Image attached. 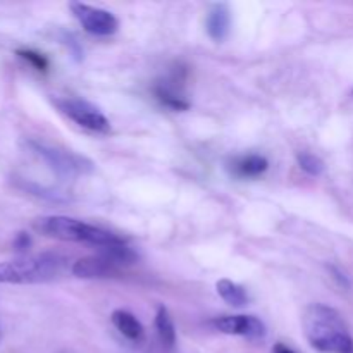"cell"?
<instances>
[{
  "mask_svg": "<svg viewBox=\"0 0 353 353\" xmlns=\"http://www.w3.org/2000/svg\"><path fill=\"white\" fill-rule=\"evenodd\" d=\"M309 343L321 353H353V340L340 314L323 303H312L303 314Z\"/></svg>",
  "mask_w": 353,
  "mask_h": 353,
  "instance_id": "cell-1",
  "label": "cell"
},
{
  "mask_svg": "<svg viewBox=\"0 0 353 353\" xmlns=\"http://www.w3.org/2000/svg\"><path fill=\"white\" fill-rule=\"evenodd\" d=\"M68 265L64 255L54 252L23 255L9 262H0V283L6 285H33L59 278Z\"/></svg>",
  "mask_w": 353,
  "mask_h": 353,
  "instance_id": "cell-2",
  "label": "cell"
},
{
  "mask_svg": "<svg viewBox=\"0 0 353 353\" xmlns=\"http://www.w3.org/2000/svg\"><path fill=\"white\" fill-rule=\"evenodd\" d=\"M34 230L40 234L62 241H76V243H88L93 247H110V245L126 243V240L103 228L83 223L68 216H45L34 221Z\"/></svg>",
  "mask_w": 353,
  "mask_h": 353,
  "instance_id": "cell-3",
  "label": "cell"
},
{
  "mask_svg": "<svg viewBox=\"0 0 353 353\" xmlns=\"http://www.w3.org/2000/svg\"><path fill=\"white\" fill-rule=\"evenodd\" d=\"M30 148L41 159L47 162L55 172L62 176H78L88 174L95 169L93 162L83 155L74 154V152L64 150V148L52 147V145L43 143V141H30Z\"/></svg>",
  "mask_w": 353,
  "mask_h": 353,
  "instance_id": "cell-4",
  "label": "cell"
},
{
  "mask_svg": "<svg viewBox=\"0 0 353 353\" xmlns=\"http://www.w3.org/2000/svg\"><path fill=\"white\" fill-rule=\"evenodd\" d=\"M52 102L64 116H68L69 119L74 121L78 126L85 128V130L95 131V133H107L110 130L109 119L103 116L102 110L86 100L64 97V99H54Z\"/></svg>",
  "mask_w": 353,
  "mask_h": 353,
  "instance_id": "cell-5",
  "label": "cell"
},
{
  "mask_svg": "<svg viewBox=\"0 0 353 353\" xmlns=\"http://www.w3.org/2000/svg\"><path fill=\"white\" fill-rule=\"evenodd\" d=\"M71 10L74 14L76 19L79 21L85 31L95 37H109L114 34L119 28V21L112 12L105 9H99V7L86 6L81 2H72Z\"/></svg>",
  "mask_w": 353,
  "mask_h": 353,
  "instance_id": "cell-6",
  "label": "cell"
},
{
  "mask_svg": "<svg viewBox=\"0 0 353 353\" xmlns=\"http://www.w3.org/2000/svg\"><path fill=\"white\" fill-rule=\"evenodd\" d=\"M212 326L224 334H236L248 340H264L268 330L255 316H223L212 321Z\"/></svg>",
  "mask_w": 353,
  "mask_h": 353,
  "instance_id": "cell-7",
  "label": "cell"
},
{
  "mask_svg": "<svg viewBox=\"0 0 353 353\" xmlns=\"http://www.w3.org/2000/svg\"><path fill=\"white\" fill-rule=\"evenodd\" d=\"M72 274L81 279H105L119 274L121 268H117L112 261L103 257L102 254L83 257L72 264Z\"/></svg>",
  "mask_w": 353,
  "mask_h": 353,
  "instance_id": "cell-8",
  "label": "cell"
},
{
  "mask_svg": "<svg viewBox=\"0 0 353 353\" xmlns=\"http://www.w3.org/2000/svg\"><path fill=\"white\" fill-rule=\"evenodd\" d=\"M205 28L209 37L214 41H224L230 34L231 28V12L228 6L224 3H216L212 9L209 10L205 19Z\"/></svg>",
  "mask_w": 353,
  "mask_h": 353,
  "instance_id": "cell-9",
  "label": "cell"
},
{
  "mask_svg": "<svg viewBox=\"0 0 353 353\" xmlns=\"http://www.w3.org/2000/svg\"><path fill=\"white\" fill-rule=\"evenodd\" d=\"M269 168V162L264 155L250 154L243 155V157H236L230 162L228 169L231 174L238 176V178H259L264 174Z\"/></svg>",
  "mask_w": 353,
  "mask_h": 353,
  "instance_id": "cell-10",
  "label": "cell"
},
{
  "mask_svg": "<svg viewBox=\"0 0 353 353\" xmlns=\"http://www.w3.org/2000/svg\"><path fill=\"white\" fill-rule=\"evenodd\" d=\"M112 324L123 336H126L131 341H140L143 338V326L140 321L128 310H114L112 312Z\"/></svg>",
  "mask_w": 353,
  "mask_h": 353,
  "instance_id": "cell-11",
  "label": "cell"
},
{
  "mask_svg": "<svg viewBox=\"0 0 353 353\" xmlns=\"http://www.w3.org/2000/svg\"><path fill=\"white\" fill-rule=\"evenodd\" d=\"M155 97L161 100L162 105L169 107L172 110H186L190 107L186 97L174 85L168 81H162L155 86Z\"/></svg>",
  "mask_w": 353,
  "mask_h": 353,
  "instance_id": "cell-12",
  "label": "cell"
},
{
  "mask_svg": "<svg viewBox=\"0 0 353 353\" xmlns=\"http://www.w3.org/2000/svg\"><path fill=\"white\" fill-rule=\"evenodd\" d=\"M99 254H102L103 257H107L109 261H112L117 268H128V265L137 264L140 255L137 250H133L131 247H128L126 243L119 245H110V247H102Z\"/></svg>",
  "mask_w": 353,
  "mask_h": 353,
  "instance_id": "cell-13",
  "label": "cell"
},
{
  "mask_svg": "<svg viewBox=\"0 0 353 353\" xmlns=\"http://www.w3.org/2000/svg\"><path fill=\"white\" fill-rule=\"evenodd\" d=\"M155 330H157L159 338L162 345L168 348H172L176 345V327L172 323V317L165 307H159L155 314Z\"/></svg>",
  "mask_w": 353,
  "mask_h": 353,
  "instance_id": "cell-14",
  "label": "cell"
},
{
  "mask_svg": "<svg viewBox=\"0 0 353 353\" xmlns=\"http://www.w3.org/2000/svg\"><path fill=\"white\" fill-rule=\"evenodd\" d=\"M217 293L226 303L233 307H243L248 303V293L243 286L230 281V279H221L216 285Z\"/></svg>",
  "mask_w": 353,
  "mask_h": 353,
  "instance_id": "cell-15",
  "label": "cell"
},
{
  "mask_svg": "<svg viewBox=\"0 0 353 353\" xmlns=\"http://www.w3.org/2000/svg\"><path fill=\"white\" fill-rule=\"evenodd\" d=\"M296 162H299L300 169H303L310 176H319L324 172V162L310 152H300L296 155Z\"/></svg>",
  "mask_w": 353,
  "mask_h": 353,
  "instance_id": "cell-16",
  "label": "cell"
},
{
  "mask_svg": "<svg viewBox=\"0 0 353 353\" xmlns=\"http://www.w3.org/2000/svg\"><path fill=\"white\" fill-rule=\"evenodd\" d=\"M17 54H19L21 57L24 59V61L30 62L33 68L40 69V71H45V69L48 68V61L43 57V55L38 54V52H34V50H19Z\"/></svg>",
  "mask_w": 353,
  "mask_h": 353,
  "instance_id": "cell-17",
  "label": "cell"
},
{
  "mask_svg": "<svg viewBox=\"0 0 353 353\" xmlns=\"http://www.w3.org/2000/svg\"><path fill=\"white\" fill-rule=\"evenodd\" d=\"M31 245H33V240H31V236L26 233V231L17 233L12 240V248L16 252H19V254H24V252L30 250Z\"/></svg>",
  "mask_w": 353,
  "mask_h": 353,
  "instance_id": "cell-18",
  "label": "cell"
},
{
  "mask_svg": "<svg viewBox=\"0 0 353 353\" xmlns=\"http://www.w3.org/2000/svg\"><path fill=\"white\" fill-rule=\"evenodd\" d=\"M330 269H331V272H333V278L338 279V283H340L341 286H345V288H347V286H348L347 276H345L343 272H341L338 268H330Z\"/></svg>",
  "mask_w": 353,
  "mask_h": 353,
  "instance_id": "cell-19",
  "label": "cell"
},
{
  "mask_svg": "<svg viewBox=\"0 0 353 353\" xmlns=\"http://www.w3.org/2000/svg\"><path fill=\"white\" fill-rule=\"evenodd\" d=\"M272 353H295V352H293L290 347H286V345L276 343L274 348H272Z\"/></svg>",
  "mask_w": 353,
  "mask_h": 353,
  "instance_id": "cell-20",
  "label": "cell"
}]
</instances>
